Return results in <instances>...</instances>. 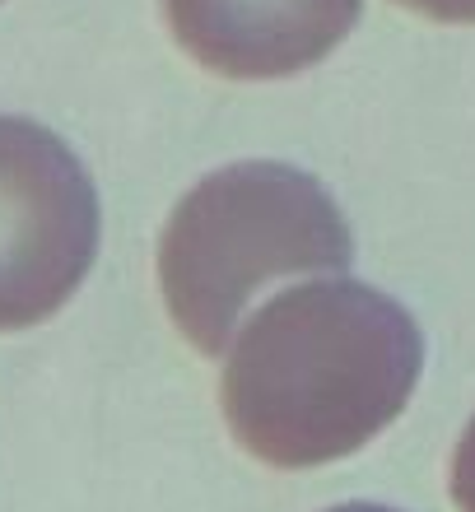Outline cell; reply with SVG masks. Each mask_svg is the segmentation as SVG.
I'll return each mask as SVG.
<instances>
[{
	"mask_svg": "<svg viewBox=\"0 0 475 512\" xmlns=\"http://www.w3.org/2000/svg\"><path fill=\"white\" fill-rule=\"evenodd\" d=\"M420 368L424 336L396 298L359 280H313L243 326L219 401L252 457L303 471L378 438L406 410Z\"/></svg>",
	"mask_w": 475,
	"mask_h": 512,
	"instance_id": "cell-1",
	"label": "cell"
},
{
	"mask_svg": "<svg viewBox=\"0 0 475 512\" xmlns=\"http://www.w3.org/2000/svg\"><path fill=\"white\" fill-rule=\"evenodd\" d=\"M350 261L354 233L331 191L275 159L229 163L196 182L159 238L168 317L201 354L229 350L243 308L271 280Z\"/></svg>",
	"mask_w": 475,
	"mask_h": 512,
	"instance_id": "cell-2",
	"label": "cell"
},
{
	"mask_svg": "<svg viewBox=\"0 0 475 512\" xmlns=\"http://www.w3.org/2000/svg\"><path fill=\"white\" fill-rule=\"evenodd\" d=\"M94 256V177L47 126L0 117V331L61 312Z\"/></svg>",
	"mask_w": 475,
	"mask_h": 512,
	"instance_id": "cell-3",
	"label": "cell"
},
{
	"mask_svg": "<svg viewBox=\"0 0 475 512\" xmlns=\"http://www.w3.org/2000/svg\"><path fill=\"white\" fill-rule=\"evenodd\" d=\"M182 52L224 80H289L354 33L364 0H163Z\"/></svg>",
	"mask_w": 475,
	"mask_h": 512,
	"instance_id": "cell-4",
	"label": "cell"
},
{
	"mask_svg": "<svg viewBox=\"0 0 475 512\" xmlns=\"http://www.w3.org/2000/svg\"><path fill=\"white\" fill-rule=\"evenodd\" d=\"M452 499L462 512H475V419L466 424L462 443L452 452Z\"/></svg>",
	"mask_w": 475,
	"mask_h": 512,
	"instance_id": "cell-5",
	"label": "cell"
},
{
	"mask_svg": "<svg viewBox=\"0 0 475 512\" xmlns=\"http://www.w3.org/2000/svg\"><path fill=\"white\" fill-rule=\"evenodd\" d=\"M396 5L438 19V24H475V0H396Z\"/></svg>",
	"mask_w": 475,
	"mask_h": 512,
	"instance_id": "cell-6",
	"label": "cell"
},
{
	"mask_svg": "<svg viewBox=\"0 0 475 512\" xmlns=\"http://www.w3.org/2000/svg\"><path fill=\"white\" fill-rule=\"evenodd\" d=\"M331 512H396V508H382V503H340Z\"/></svg>",
	"mask_w": 475,
	"mask_h": 512,
	"instance_id": "cell-7",
	"label": "cell"
}]
</instances>
